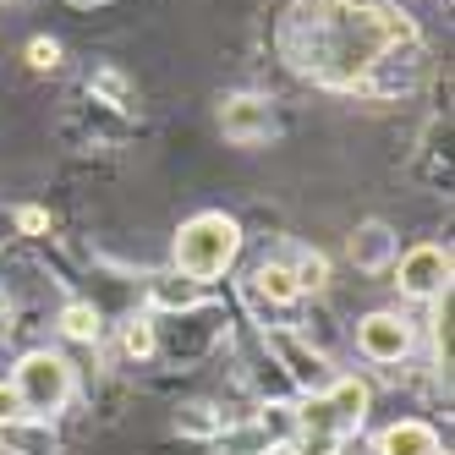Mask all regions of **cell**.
<instances>
[{
	"label": "cell",
	"mask_w": 455,
	"mask_h": 455,
	"mask_svg": "<svg viewBox=\"0 0 455 455\" xmlns=\"http://www.w3.org/2000/svg\"><path fill=\"white\" fill-rule=\"evenodd\" d=\"M154 318H126V330H121V351L126 356H138V363H143V356H154Z\"/></svg>",
	"instance_id": "cell-15"
},
{
	"label": "cell",
	"mask_w": 455,
	"mask_h": 455,
	"mask_svg": "<svg viewBox=\"0 0 455 455\" xmlns=\"http://www.w3.org/2000/svg\"><path fill=\"white\" fill-rule=\"evenodd\" d=\"M17 417H28V411H22L17 389H12V379H6V384H0V428H6V422H17Z\"/></svg>",
	"instance_id": "cell-17"
},
{
	"label": "cell",
	"mask_w": 455,
	"mask_h": 455,
	"mask_svg": "<svg viewBox=\"0 0 455 455\" xmlns=\"http://www.w3.org/2000/svg\"><path fill=\"white\" fill-rule=\"evenodd\" d=\"M340 434H318V428H291V455H340Z\"/></svg>",
	"instance_id": "cell-13"
},
{
	"label": "cell",
	"mask_w": 455,
	"mask_h": 455,
	"mask_svg": "<svg viewBox=\"0 0 455 455\" xmlns=\"http://www.w3.org/2000/svg\"><path fill=\"white\" fill-rule=\"evenodd\" d=\"M280 50L323 88H363L389 55L417 50V22L384 0H291Z\"/></svg>",
	"instance_id": "cell-1"
},
{
	"label": "cell",
	"mask_w": 455,
	"mask_h": 455,
	"mask_svg": "<svg viewBox=\"0 0 455 455\" xmlns=\"http://www.w3.org/2000/svg\"><path fill=\"white\" fill-rule=\"evenodd\" d=\"M93 88H100V93H110L116 105H126V77H121V72H100V77H93Z\"/></svg>",
	"instance_id": "cell-18"
},
{
	"label": "cell",
	"mask_w": 455,
	"mask_h": 455,
	"mask_svg": "<svg viewBox=\"0 0 455 455\" xmlns=\"http://www.w3.org/2000/svg\"><path fill=\"white\" fill-rule=\"evenodd\" d=\"M252 297L269 302V307H291L302 291H297V280H291L285 264H258V269H252Z\"/></svg>",
	"instance_id": "cell-11"
},
{
	"label": "cell",
	"mask_w": 455,
	"mask_h": 455,
	"mask_svg": "<svg viewBox=\"0 0 455 455\" xmlns=\"http://www.w3.org/2000/svg\"><path fill=\"white\" fill-rule=\"evenodd\" d=\"M60 330H67V340H100V313H93L88 302H67Z\"/></svg>",
	"instance_id": "cell-12"
},
{
	"label": "cell",
	"mask_w": 455,
	"mask_h": 455,
	"mask_svg": "<svg viewBox=\"0 0 455 455\" xmlns=\"http://www.w3.org/2000/svg\"><path fill=\"white\" fill-rule=\"evenodd\" d=\"M72 363L60 351H28L22 363L12 368V389H17V401H22V411L28 417H55V411H67V401H72Z\"/></svg>",
	"instance_id": "cell-3"
},
{
	"label": "cell",
	"mask_w": 455,
	"mask_h": 455,
	"mask_svg": "<svg viewBox=\"0 0 455 455\" xmlns=\"http://www.w3.org/2000/svg\"><path fill=\"white\" fill-rule=\"evenodd\" d=\"M395 285L406 291L411 302H439V297H450V252L434 247V242L411 247L401 264H395Z\"/></svg>",
	"instance_id": "cell-4"
},
{
	"label": "cell",
	"mask_w": 455,
	"mask_h": 455,
	"mask_svg": "<svg viewBox=\"0 0 455 455\" xmlns=\"http://www.w3.org/2000/svg\"><path fill=\"white\" fill-rule=\"evenodd\" d=\"M220 132L231 138L236 148H258V143L275 132L269 100H258V93H236V100H225V105H220Z\"/></svg>",
	"instance_id": "cell-6"
},
{
	"label": "cell",
	"mask_w": 455,
	"mask_h": 455,
	"mask_svg": "<svg viewBox=\"0 0 455 455\" xmlns=\"http://www.w3.org/2000/svg\"><path fill=\"white\" fill-rule=\"evenodd\" d=\"M6 323H12V297L0 291V330H6Z\"/></svg>",
	"instance_id": "cell-20"
},
{
	"label": "cell",
	"mask_w": 455,
	"mask_h": 455,
	"mask_svg": "<svg viewBox=\"0 0 455 455\" xmlns=\"http://www.w3.org/2000/svg\"><path fill=\"white\" fill-rule=\"evenodd\" d=\"M379 455H444V450H439V434L428 422L406 417V422H389L379 434Z\"/></svg>",
	"instance_id": "cell-9"
},
{
	"label": "cell",
	"mask_w": 455,
	"mask_h": 455,
	"mask_svg": "<svg viewBox=\"0 0 455 455\" xmlns=\"http://www.w3.org/2000/svg\"><path fill=\"white\" fill-rule=\"evenodd\" d=\"M28 67H34V72H55L60 67V44L55 39H34V44H28Z\"/></svg>",
	"instance_id": "cell-16"
},
{
	"label": "cell",
	"mask_w": 455,
	"mask_h": 455,
	"mask_svg": "<svg viewBox=\"0 0 455 455\" xmlns=\"http://www.w3.org/2000/svg\"><path fill=\"white\" fill-rule=\"evenodd\" d=\"M291 280H297V291H323V285H330V258H323V252H302L297 269H291Z\"/></svg>",
	"instance_id": "cell-14"
},
{
	"label": "cell",
	"mask_w": 455,
	"mask_h": 455,
	"mask_svg": "<svg viewBox=\"0 0 455 455\" xmlns=\"http://www.w3.org/2000/svg\"><path fill=\"white\" fill-rule=\"evenodd\" d=\"M351 264L368 269V275L389 269V264H395V231H389V225H379V220L356 225V236H351Z\"/></svg>",
	"instance_id": "cell-7"
},
{
	"label": "cell",
	"mask_w": 455,
	"mask_h": 455,
	"mask_svg": "<svg viewBox=\"0 0 455 455\" xmlns=\"http://www.w3.org/2000/svg\"><path fill=\"white\" fill-rule=\"evenodd\" d=\"M323 401H330L340 434H356V428H363V417H368V401H373V395H368L363 379H330V384H323Z\"/></svg>",
	"instance_id": "cell-8"
},
{
	"label": "cell",
	"mask_w": 455,
	"mask_h": 455,
	"mask_svg": "<svg viewBox=\"0 0 455 455\" xmlns=\"http://www.w3.org/2000/svg\"><path fill=\"white\" fill-rule=\"evenodd\" d=\"M17 225H22V231H44L50 214H44V209H17Z\"/></svg>",
	"instance_id": "cell-19"
},
{
	"label": "cell",
	"mask_w": 455,
	"mask_h": 455,
	"mask_svg": "<svg viewBox=\"0 0 455 455\" xmlns=\"http://www.w3.org/2000/svg\"><path fill=\"white\" fill-rule=\"evenodd\" d=\"M0 444H6L12 455H60V439L44 417H17L0 428Z\"/></svg>",
	"instance_id": "cell-10"
},
{
	"label": "cell",
	"mask_w": 455,
	"mask_h": 455,
	"mask_svg": "<svg viewBox=\"0 0 455 455\" xmlns=\"http://www.w3.org/2000/svg\"><path fill=\"white\" fill-rule=\"evenodd\" d=\"M356 351H363L368 363H379V368H389V363H401V356L411 351V318H401V313H389V307L368 313L363 323H356Z\"/></svg>",
	"instance_id": "cell-5"
},
{
	"label": "cell",
	"mask_w": 455,
	"mask_h": 455,
	"mask_svg": "<svg viewBox=\"0 0 455 455\" xmlns=\"http://www.w3.org/2000/svg\"><path fill=\"white\" fill-rule=\"evenodd\" d=\"M236 252H242V225L231 214H220V209H204V214H192L181 231H176V269L187 280H220L225 269L236 264Z\"/></svg>",
	"instance_id": "cell-2"
},
{
	"label": "cell",
	"mask_w": 455,
	"mask_h": 455,
	"mask_svg": "<svg viewBox=\"0 0 455 455\" xmlns=\"http://www.w3.org/2000/svg\"><path fill=\"white\" fill-rule=\"evenodd\" d=\"M77 6H105V0H77Z\"/></svg>",
	"instance_id": "cell-21"
}]
</instances>
